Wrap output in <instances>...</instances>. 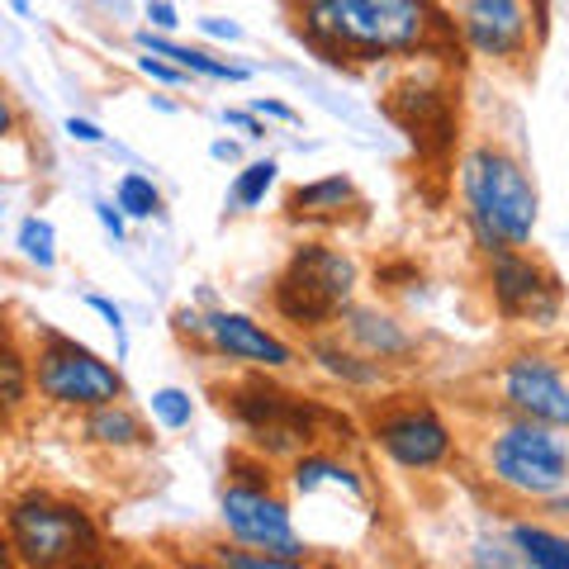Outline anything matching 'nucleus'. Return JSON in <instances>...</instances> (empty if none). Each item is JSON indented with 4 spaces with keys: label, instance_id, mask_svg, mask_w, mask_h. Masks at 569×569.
Listing matches in <instances>:
<instances>
[{
    "label": "nucleus",
    "instance_id": "f257e3e1",
    "mask_svg": "<svg viewBox=\"0 0 569 569\" xmlns=\"http://www.w3.org/2000/svg\"><path fill=\"white\" fill-rule=\"evenodd\" d=\"M295 29L328 62H385L432 48L447 20L432 0H295Z\"/></svg>",
    "mask_w": 569,
    "mask_h": 569
},
{
    "label": "nucleus",
    "instance_id": "f03ea898",
    "mask_svg": "<svg viewBox=\"0 0 569 569\" xmlns=\"http://www.w3.org/2000/svg\"><path fill=\"white\" fill-rule=\"evenodd\" d=\"M460 194H466L470 223L485 252H503V247H527L537 233V186H531L527 167L512 152L479 142L460 157Z\"/></svg>",
    "mask_w": 569,
    "mask_h": 569
},
{
    "label": "nucleus",
    "instance_id": "7ed1b4c3",
    "mask_svg": "<svg viewBox=\"0 0 569 569\" xmlns=\"http://www.w3.org/2000/svg\"><path fill=\"white\" fill-rule=\"evenodd\" d=\"M10 556L29 569H100V531L77 503L24 493L6 512Z\"/></svg>",
    "mask_w": 569,
    "mask_h": 569
},
{
    "label": "nucleus",
    "instance_id": "20e7f679",
    "mask_svg": "<svg viewBox=\"0 0 569 569\" xmlns=\"http://www.w3.org/2000/svg\"><path fill=\"white\" fill-rule=\"evenodd\" d=\"M485 466L493 485H503L522 498H556L569 485V441L560 427L537 418H512L489 437Z\"/></svg>",
    "mask_w": 569,
    "mask_h": 569
},
{
    "label": "nucleus",
    "instance_id": "39448f33",
    "mask_svg": "<svg viewBox=\"0 0 569 569\" xmlns=\"http://www.w3.org/2000/svg\"><path fill=\"white\" fill-rule=\"evenodd\" d=\"M29 376H33V389L58 408H86V413H91V408L123 399L119 366L100 361L91 347L71 342L62 332H43V347L33 351Z\"/></svg>",
    "mask_w": 569,
    "mask_h": 569
},
{
    "label": "nucleus",
    "instance_id": "423d86ee",
    "mask_svg": "<svg viewBox=\"0 0 569 569\" xmlns=\"http://www.w3.org/2000/svg\"><path fill=\"white\" fill-rule=\"evenodd\" d=\"M356 290V261L332 252V247H299L290 266L276 280V309L299 328L328 323V318L347 313V299Z\"/></svg>",
    "mask_w": 569,
    "mask_h": 569
},
{
    "label": "nucleus",
    "instance_id": "0eeeda50",
    "mask_svg": "<svg viewBox=\"0 0 569 569\" xmlns=\"http://www.w3.org/2000/svg\"><path fill=\"white\" fill-rule=\"evenodd\" d=\"M219 518H223L228 531H233L238 546L266 550V556L305 560V550H309L305 541H299L290 508H284L271 489H261L257 479H242V485H228V489H223Z\"/></svg>",
    "mask_w": 569,
    "mask_h": 569
},
{
    "label": "nucleus",
    "instance_id": "6e6552de",
    "mask_svg": "<svg viewBox=\"0 0 569 569\" xmlns=\"http://www.w3.org/2000/svg\"><path fill=\"white\" fill-rule=\"evenodd\" d=\"M503 403L518 418H537L550 427H569V366L546 351H518L498 370Z\"/></svg>",
    "mask_w": 569,
    "mask_h": 569
},
{
    "label": "nucleus",
    "instance_id": "1a4fd4ad",
    "mask_svg": "<svg viewBox=\"0 0 569 569\" xmlns=\"http://www.w3.org/2000/svg\"><path fill=\"white\" fill-rule=\"evenodd\" d=\"M489 280L493 299L508 318H531V323H556L560 313V284L550 271H541L531 257H522L518 247L489 252Z\"/></svg>",
    "mask_w": 569,
    "mask_h": 569
},
{
    "label": "nucleus",
    "instance_id": "9d476101",
    "mask_svg": "<svg viewBox=\"0 0 569 569\" xmlns=\"http://www.w3.org/2000/svg\"><path fill=\"white\" fill-rule=\"evenodd\" d=\"M376 441L403 470H432L451 456V427L427 403H403L376 413Z\"/></svg>",
    "mask_w": 569,
    "mask_h": 569
},
{
    "label": "nucleus",
    "instance_id": "9b49d317",
    "mask_svg": "<svg viewBox=\"0 0 569 569\" xmlns=\"http://www.w3.org/2000/svg\"><path fill=\"white\" fill-rule=\"evenodd\" d=\"M460 33L479 58H518L531 39L522 0H456Z\"/></svg>",
    "mask_w": 569,
    "mask_h": 569
},
{
    "label": "nucleus",
    "instance_id": "f8f14e48",
    "mask_svg": "<svg viewBox=\"0 0 569 569\" xmlns=\"http://www.w3.org/2000/svg\"><path fill=\"white\" fill-rule=\"evenodd\" d=\"M200 337L219 356H228V361H247V366H261V370H284L295 361V351L247 313H209L200 323Z\"/></svg>",
    "mask_w": 569,
    "mask_h": 569
},
{
    "label": "nucleus",
    "instance_id": "ddd939ff",
    "mask_svg": "<svg viewBox=\"0 0 569 569\" xmlns=\"http://www.w3.org/2000/svg\"><path fill=\"white\" fill-rule=\"evenodd\" d=\"M342 328L356 347H361V356H370V361H389V356H408V347H413V337H408L389 313H376V309H347L342 313Z\"/></svg>",
    "mask_w": 569,
    "mask_h": 569
},
{
    "label": "nucleus",
    "instance_id": "4468645a",
    "mask_svg": "<svg viewBox=\"0 0 569 569\" xmlns=\"http://www.w3.org/2000/svg\"><path fill=\"white\" fill-rule=\"evenodd\" d=\"M138 48L142 52H152V58H167L186 71V77H209V81H247V67L238 62H223V58H209L204 48H186V43H171L162 39V33H152V29H142L138 33Z\"/></svg>",
    "mask_w": 569,
    "mask_h": 569
},
{
    "label": "nucleus",
    "instance_id": "2eb2a0df",
    "mask_svg": "<svg viewBox=\"0 0 569 569\" xmlns=\"http://www.w3.org/2000/svg\"><path fill=\"white\" fill-rule=\"evenodd\" d=\"M86 441L114 447V451H133V447H148L152 432L142 427V418L129 403H104V408H91V413H86Z\"/></svg>",
    "mask_w": 569,
    "mask_h": 569
},
{
    "label": "nucleus",
    "instance_id": "dca6fc26",
    "mask_svg": "<svg viewBox=\"0 0 569 569\" xmlns=\"http://www.w3.org/2000/svg\"><path fill=\"white\" fill-rule=\"evenodd\" d=\"M356 200V186L347 176H323V181H309L290 194V213L295 219H337L342 204Z\"/></svg>",
    "mask_w": 569,
    "mask_h": 569
},
{
    "label": "nucleus",
    "instance_id": "f3484780",
    "mask_svg": "<svg viewBox=\"0 0 569 569\" xmlns=\"http://www.w3.org/2000/svg\"><path fill=\"white\" fill-rule=\"evenodd\" d=\"M512 546L527 560V569H569V537L550 531L537 522H518L512 527Z\"/></svg>",
    "mask_w": 569,
    "mask_h": 569
},
{
    "label": "nucleus",
    "instance_id": "a211bd4d",
    "mask_svg": "<svg viewBox=\"0 0 569 569\" xmlns=\"http://www.w3.org/2000/svg\"><path fill=\"white\" fill-rule=\"evenodd\" d=\"M313 356L323 361L328 376L347 380V385H376L380 380V361H370L361 351H347V347H332V342H318Z\"/></svg>",
    "mask_w": 569,
    "mask_h": 569
},
{
    "label": "nucleus",
    "instance_id": "6ab92c4d",
    "mask_svg": "<svg viewBox=\"0 0 569 569\" xmlns=\"http://www.w3.org/2000/svg\"><path fill=\"white\" fill-rule=\"evenodd\" d=\"M114 204L123 209V219H152L157 209H162V194H157V186L148 181V176H119V186H114Z\"/></svg>",
    "mask_w": 569,
    "mask_h": 569
},
{
    "label": "nucleus",
    "instance_id": "aec40b11",
    "mask_svg": "<svg viewBox=\"0 0 569 569\" xmlns=\"http://www.w3.org/2000/svg\"><path fill=\"white\" fill-rule=\"evenodd\" d=\"M20 252L39 266V271H52V261H58V233H52L48 219L29 213V219L20 223Z\"/></svg>",
    "mask_w": 569,
    "mask_h": 569
},
{
    "label": "nucleus",
    "instance_id": "412c9836",
    "mask_svg": "<svg viewBox=\"0 0 569 569\" xmlns=\"http://www.w3.org/2000/svg\"><path fill=\"white\" fill-rule=\"evenodd\" d=\"M209 560L223 569H309L305 560H280V556H266V550H252V546H213Z\"/></svg>",
    "mask_w": 569,
    "mask_h": 569
},
{
    "label": "nucleus",
    "instance_id": "4be33fe9",
    "mask_svg": "<svg viewBox=\"0 0 569 569\" xmlns=\"http://www.w3.org/2000/svg\"><path fill=\"white\" fill-rule=\"evenodd\" d=\"M276 171H280V167L271 162V157H266V162H252V167H247L238 181H233V204L257 209V204L266 200V190L276 186Z\"/></svg>",
    "mask_w": 569,
    "mask_h": 569
},
{
    "label": "nucleus",
    "instance_id": "5701e85b",
    "mask_svg": "<svg viewBox=\"0 0 569 569\" xmlns=\"http://www.w3.org/2000/svg\"><path fill=\"white\" fill-rule=\"evenodd\" d=\"M152 413H157V422L176 432V427H190V418H194V399L186 395V389L167 385V389H157V395H152Z\"/></svg>",
    "mask_w": 569,
    "mask_h": 569
},
{
    "label": "nucleus",
    "instance_id": "b1692460",
    "mask_svg": "<svg viewBox=\"0 0 569 569\" xmlns=\"http://www.w3.org/2000/svg\"><path fill=\"white\" fill-rule=\"evenodd\" d=\"M24 403V356L20 351H6V408L14 413V408Z\"/></svg>",
    "mask_w": 569,
    "mask_h": 569
},
{
    "label": "nucleus",
    "instance_id": "393cba45",
    "mask_svg": "<svg viewBox=\"0 0 569 569\" xmlns=\"http://www.w3.org/2000/svg\"><path fill=\"white\" fill-rule=\"evenodd\" d=\"M86 305H91L100 318H104V323H110L114 328V342H119V356L123 351H129V337H123V309L119 305H110V299H104V295H86Z\"/></svg>",
    "mask_w": 569,
    "mask_h": 569
},
{
    "label": "nucleus",
    "instance_id": "a878e982",
    "mask_svg": "<svg viewBox=\"0 0 569 569\" xmlns=\"http://www.w3.org/2000/svg\"><path fill=\"white\" fill-rule=\"evenodd\" d=\"M138 71H142V77H152V81H167V86H181L186 81L181 67L167 62V58H152V52H142V58H138Z\"/></svg>",
    "mask_w": 569,
    "mask_h": 569
},
{
    "label": "nucleus",
    "instance_id": "bb28decb",
    "mask_svg": "<svg viewBox=\"0 0 569 569\" xmlns=\"http://www.w3.org/2000/svg\"><path fill=\"white\" fill-rule=\"evenodd\" d=\"M148 20L157 29H176V24H181V14H176L171 0H148Z\"/></svg>",
    "mask_w": 569,
    "mask_h": 569
},
{
    "label": "nucleus",
    "instance_id": "cd10ccee",
    "mask_svg": "<svg viewBox=\"0 0 569 569\" xmlns=\"http://www.w3.org/2000/svg\"><path fill=\"white\" fill-rule=\"evenodd\" d=\"M200 29L209 33V39H228V43H233V39H242V29H238L233 20H219V14H204V20H200Z\"/></svg>",
    "mask_w": 569,
    "mask_h": 569
},
{
    "label": "nucleus",
    "instance_id": "c85d7f7f",
    "mask_svg": "<svg viewBox=\"0 0 569 569\" xmlns=\"http://www.w3.org/2000/svg\"><path fill=\"white\" fill-rule=\"evenodd\" d=\"M96 219L104 223V233H110L114 242H123V209H114V204L100 200V204H96Z\"/></svg>",
    "mask_w": 569,
    "mask_h": 569
},
{
    "label": "nucleus",
    "instance_id": "c756f323",
    "mask_svg": "<svg viewBox=\"0 0 569 569\" xmlns=\"http://www.w3.org/2000/svg\"><path fill=\"white\" fill-rule=\"evenodd\" d=\"M223 123H233V129H242L247 138H266L261 119H257V114H247V110H223Z\"/></svg>",
    "mask_w": 569,
    "mask_h": 569
},
{
    "label": "nucleus",
    "instance_id": "7c9ffc66",
    "mask_svg": "<svg viewBox=\"0 0 569 569\" xmlns=\"http://www.w3.org/2000/svg\"><path fill=\"white\" fill-rule=\"evenodd\" d=\"M67 133L77 138V142H91V148H96V142H104V133L96 129V123H91V119H77V114L67 119Z\"/></svg>",
    "mask_w": 569,
    "mask_h": 569
},
{
    "label": "nucleus",
    "instance_id": "2f4dec72",
    "mask_svg": "<svg viewBox=\"0 0 569 569\" xmlns=\"http://www.w3.org/2000/svg\"><path fill=\"white\" fill-rule=\"evenodd\" d=\"M252 110H257L261 119H284V123H299V114L290 110V104H280V100H257Z\"/></svg>",
    "mask_w": 569,
    "mask_h": 569
},
{
    "label": "nucleus",
    "instance_id": "473e14b6",
    "mask_svg": "<svg viewBox=\"0 0 569 569\" xmlns=\"http://www.w3.org/2000/svg\"><path fill=\"white\" fill-rule=\"evenodd\" d=\"M213 157H219V162H238V142H213L209 148Z\"/></svg>",
    "mask_w": 569,
    "mask_h": 569
},
{
    "label": "nucleus",
    "instance_id": "72a5a7b5",
    "mask_svg": "<svg viewBox=\"0 0 569 569\" xmlns=\"http://www.w3.org/2000/svg\"><path fill=\"white\" fill-rule=\"evenodd\" d=\"M546 508H550V512H556V518H569V493L560 489L556 498H546Z\"/></svg>",
    "mask_w": 569,
    "mask_h": 569
},
{
    "label": "nucleus",
    "instance_id": "f704fd0d",
    "mask_svg": "<svg viewBox=\"0 0 569 569\" xmlns=\"http://www.w3.org/2000/svg\"><path fill=\"white\" fill-rule=\"evenodd\" d=\"M10 6H14V10H20V14H24V10H29V0H10Z\"/></svg>",
    "mask_w": 569,
    "mask_h": 569
},
{
    "label": "nucleus",
    "instance_id": "c9c22d12",
    "mask_svg": "<svg viewBox=\"0 0 569 569\" xmlns=\"http://www.w3.org/2000/svg\"><path fill=\"white\" fill-rule=\"evenodd\" d=\"M186 569H223V565H213V560H209V565H186Z\"/></svg>",
    "mask_w": 569,
    "mask_h": 569
}]
</instances>
